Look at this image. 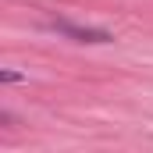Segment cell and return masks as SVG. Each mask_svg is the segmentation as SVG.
Returning a JSON list of instances; mask_svg holds the SVG:
<instances>
[{
	"instance_id": "cell-1",
	"label": "cell",
	"mask_w": 153,
	"mask_h": 153,
	"mask_svg": "<svg viewBox=\"0 0 153 153\" xmlns=\"http://www.w3.org/2000/svg\"><path fill=\"white\" fill-rule=\"evenodd\" d=\"M53 29H61V32H68V36L82 39V43H107V32L103 29H78V25H71V22H53Z\"/></svg>"
}]
</instances>
